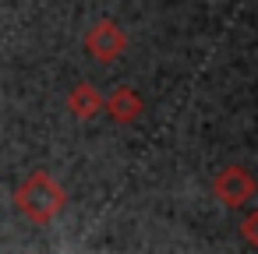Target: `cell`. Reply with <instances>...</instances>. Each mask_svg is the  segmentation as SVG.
Segmentation results:
<instances>
[{
	"mask_svg": "<svg viewBox=\"0 0 258 254\" xmlns=\"http://www.w3.org/2000/svg\"><path fill=\"white\" fill-rule=\"evenodd\" d=\"M68 113L75 120H92L103 113V92L92 85V81H78L71 92H68Z\"/></svg>",
	"mask_w": 258,
	"mask_h": 254,
	"instance_id": "obj_5",
	"label": "cell"
},
{
	"mask_svg": "<svg viewBox=\"0 0 258 254\" xmlns=\"http://www.w3.org/2000/svg\"><path fill=\"white\" fill-rule=\"evenodd\" d=\"M82 43H85V53H89L92 60L113 64V60L124 57V50H127V32H124L113 18H99V22L89 25V32H85Z\"/></svg>",
	"mask_w": 258,
	"mask_h": 254,
	"instance_id": "obj_2",
	"label": "cell"
},
{
	"mask_svg": "<svg viewBox=\"0 0 258 254\" xmlns=\"http://www.w3.org/2000/svg\"><path fill=\"white\" fill-rule=\"evenodd\" d=\"M68 205V191L46 173V170H36L29 173L18 187H15V208L32 222V226H50Z\"/></svg>",
	"mask_w": 258,
	"mask_h": 254,
	"instance_id": "obj_1",
	"label": "cell"
},
{
	"mask_svg": "<svg viewBox=\"0 0 258 254\" xmlns=\"http://www.w3.org/2000/svg\"><path fill=\"white\" fill-rule=\"evenodd\" d=\"M212 194L226 208H247L254 198V177L244 166H223L212 180Z\"/></svg>",
	"mask_w": 258,
	"mask_h": 254,
	"instance_id": "obj_3",
	"label": "cell"
},
{
	"mask_svg": "<svg viewBox=\"0 0 258 254\" xmlns=\"http://www.w3.org/2000/svg\"><path fill=\"white\" fill-rule=\"evenodd\" d=\"M240 233H244L247 243H258V212H254V208H247V215H244V222H240Z\"/></svg>",
	"mask_w": 258,
	"mask_h": 254,
	"instance_id": "obj_6",
	"label": "cell"
},
{
	"mask_svg": "<svg viewBox=\"0 0 258 254\" xmlns=\"http://www.w3.org/2000/svg\"><path fill=\"white\" fill-rule=\"evenodd\" d=\"M103 113L110 120H117V124H135L145 113V103L131 85H117L110 96H103Z\"/></svg>",
	"mask_w": 258,
	"mask_h": 254,
	"instance_id": "obj_4",
	"label": "cell"
}]
</instances>
